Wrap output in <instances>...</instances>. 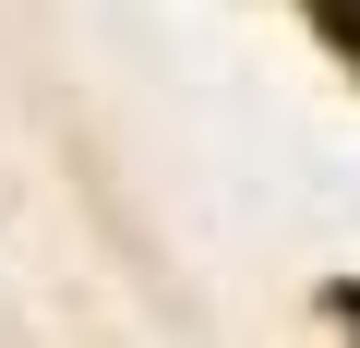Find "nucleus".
Instances as JSON below:
<instances>
[{"label":"nucleus","instance_id":"f257e3e1","mask_svg":"<svg viewBox=\"0 0 360 348\" xmlns=\"http://www.w3.org/2000/svg\"><path fill=\"white\" fill-rule=\"evenodd\" d=\"M300 13H312V37H324L336 60H360V0H300Z\"/></svg>","mask_w":360,"mask_h":348},{"label":"nucleus","instance_id":"f03ea898","mask_svg":"<svg viewBox=\"0 0 360 348\" xmlns=\"http://www.w3.org/2000/svg\"><path fill=\"white\" fill-rule=\"evenodd\" d=\"M336 324H360V288H336Z\"/></svg>","mask_w":360,"mask_h":348}]
</instances>
